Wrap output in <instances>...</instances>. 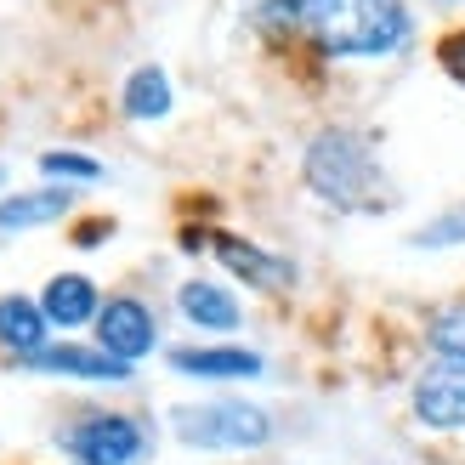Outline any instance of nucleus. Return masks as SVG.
I'll list each match as a JSON object with an SVG mask.
<instances>
[{"mask_svg":"<svg viewBox=\"0 0 465 465\" xmlns=\"http://www.w3.org/2000/svg\"><path fill=\"white\" fill-rule=\"evenodd\" d=\"M255 23L272 35L307 40L330 63L391 57L414 40V17L403 0H262Z\"/></svg>","mask_w":465,"mask_h":465,"instance_id":"f257e3e1","label":"nucleus"},{"mask_svg":"<svg viewBox=\"0 0 465 465\" xmlns=\"http://www.w3.org/2000/svg\"><path fill=\"white\" fill-rule=\"evenodd\" d=\"M301 176L330 211H381L386 204V171L363 131H346V125L318 131L301 153Z\"/></svg>","mask_w":465,"mask_h":465,"instance_id":"f03ea898","label":"nucleus"},{"mask_svg":"<svg viewBox=\"0 0 465 465\" xmlns=\"http://www.w3.org/2000/svg\"><path fill=\"white\" fill-rule=\"evenodd\" d=\"M171 431L188 449H211V454H250L272 443V414L250 398H204V403H176L171 409Z\"/></svg>","mask_w":465,"mask_h":465,"instance_id":"7ed1b4c3","label":"nucleus"},{"mask_svg":"<svg viewBox=\"0 0 465 465\" xmlns=\"http://www.w3.org/2000/svg\"><path fill=\"white\" fill-rule=\"evenodd\" d=\"M57 449L74 465H136L148 454V426L120 409H91L57 431Z\"/></svg>","mask_w":465,"mask_h":465,"instance_id":"20e7f679","label":"nucleus"},{"mask_svg":"<svg viewBox=\"0 0 465 465\" xmlns=\"http://www.w3.org/2000/svg\"><path fill=\"white\" fill-rule=\"evenodd\" d=\"M188 244H204L216 255V262L239 278V284H250L255 295H284V290H295V262L290 255H278V250H267V244H250V239H239V232H222V227H211V232H188Z\"/></svg>","mask_w":465,"mask_h":465,"instance_id":"39448f33","label":"nucleus"},{"mask_svg":"<svg viewBox=\"0 0 465 465\" xmlns=\"http://www.w3.org/2000/svg\"><path fill=\"white\" fill-rule=\"evenodd\" d=\"M409 409L426 431H465V358H431L409 386Z\"/></svg>","mask_w":465,"mask_h":465,"instance_id":"423d86ee","label":"nucleus"},{"mask_svg":"<svg viewBox=\"0 0 465 465\" xmlns=\"http://www.w3.org/2000/svg\"><path fill=\"white\" fill-rule=\"evenodd\" d=\"M97 346H103L108 358H120L125 369H136L143 358H153L159 323H153V312L136 295H108L103 312H97Z\"/></svg>","mask_w":465,"mask_h":465,"instance_id":"0eeeda50","label":"nucleus"},{"mask_svg":"<svg viewBox=\"0 0 465 465\" xmlns=\"http://www.w3.org/2000/svg\"><path fill=\"white\" fill-rule=\"evenodd\" d=\"M23 369H35V375H57V381H85V386H125L131 369L120 358H108L97 341L80 346V341H52L45 352H35Z\"/></svg>","mask_w":465,"mask_h":465,"instance_id":"6e6552de","label":"nucleus"},{"mask_svg":"<svg viewBox=\"0 0 465 465\" xmlns=\"http://www.w3.org/2000/svg\"><path fill=\"white\" fill-rule=\"evenodd\" d=\"M176 375L188 381H216V386H232V381H255L262 375V352H250V346H176V352L165 358Z\"/></svg>","mask_w":465,"mask_h":465,"instance_id":"1a4fd4ad","label":"nucleus"},{"mask_svg":"<svg viewBox=\"0 0 465 465\" xmlns=\"http://www.w3.org/2000/svg\"><path fill=\"white\" fill-rule=\"evenodd\" d=\"M35 301L52 330H80V323H97V312H103V290L85 272H57Z\"/></svg>","mask_w":465,"mask_h":465,"instance_id":"9d476101","label":"nucleus"},{"mask_svg":"<svg viewBox=\"0 0 465 465\" xmlns=\"http://www.w3.org/2000/svg\"><path fill=\"white\" fill-rule=\"evenodd\" d=\"M176 307H182V318H188L193 330H211V335H232L244 323L239 295L227 284H211V278H188V284L176 290Z\"/></svg>","mask_w":465,"mask_h":465,"instance_id":"9b49d317","label":"nucleus"},{"mask_svg":"<svg viewBox=\"0 0 465 465\" xmlns=\"http://www.w3.org/2000/svg\"><path fill=\"white\" fill-rule=\"evenodd\" d=\"M0 346H6L17 363H29L35 352L52 346V323H45L40 301H29V295H0Z\"/></svg>","mask_w":465,"mask_h":465,"instance_id":"f8f14e48","label":"nucleus"},{"mask_svg":"<svg viewBox=\"0 0 465 465\" xmlns=\"http://www.w3.org/2000/svg\"><path fill=\"white\" fill-rule=\"evenodd\" d=\"M120 108H125V120H136V125H148V120H165V114L176 108L171 74H165V68H153V63L131 68V74H125V85H120Z\"/></svg>","mask_w":465,"mask_h":465,"instance_id":"ddd939ff","label":"nucleus"},{"mask_svg":"<svg viewBox=\"0 0 465 465\" xmlns=\"http://www.w3.org/2000/svg\"><path fill=\"white\" fill-rule=\"evenodd\" d=\"M68 211H74V193L52 182V188H35V193H17V199H6V204H0V232L52 227V222H63Z\"/></svg>","mask_w":465,"mask_h":465,"instance_id":"4468645a","label":"nucleus"},{"mask_svg":"<svg viewBox=\"0 0 465 465\" xmlns=\"http://www.w3.org/2000/svg\"><path fill=\"white\" fill-rule=\"evenodd\" d=\"M426 346L431 358H465V301H449L426 318Z\"/></svg>","mask_w":465,"mask_h":465,"instance_id":"2eb2a0df","label":"nucleus"},{"mask_svg":"<svg viewBox=\"0 0 465 465\" xmlns=\"http://www.w3.org/2000/svg\"><path fill=\"white\" fill-rule=\"evenodd\" d=\"M414 250H460L465 244V204H449L443 216H431L426 227H414Z\"/></svg>","mask_w":465,"mask_h":465,"instance_id":"dca6fc26","label":"nucleus"},{"mask_svg":"<svg viewBox=\"0 0 465 465\" xmlns=\"http://www.w3.org/2000/svg\"><path fill=\"white\" fill-rule=\"evenodd\" d=\"M40 171L57 182V188H68V182H103V165L91 153H74V148H52L40 153Z\"/></svg>","mask_w":465,"mask_h":465,"instance_id":"f3484780","label":"nucleus"},{"mask_svg":"<svg viewBox=\"0 0 465 465\" xmlns=\"http://www.w3.org/2000/svg\"><path fill=\"white\" fill-rule=\"evenodd\" d=\"M437 57H443V68H449V74L465 85V35H449V40H443V52H437Z\"/></svg>","mask_w":465,"mask_h":465,"instance_id":"a211bd4d","label":"nucleus"},{"mask_svg":"<svg viewBox=\"0 0 465 465\" xmlns=\"http://www.w3.org/2000/svg\"><path fill=\"white\" fill-rule=\"evenodd\" d=\"M0 182H6V165H0Z\"/></svg>","mask_w":465,"mask_h":465,"instance_id":"6ab92c4d","label":"nucleus"},{"mask_svg":"<svg viewBox=\"0 0 465 465\" xmlns=\"http://www.w3.org/2000/svg\"><path fill=\"white\" fill-rule=\"evenodd\" d=\"M460 6H465V0H460Z\"/></svg>","mask_w":465,"mask_h":465,"instance_id":"aec40b11","label":"nucleus"}]
</instances>
